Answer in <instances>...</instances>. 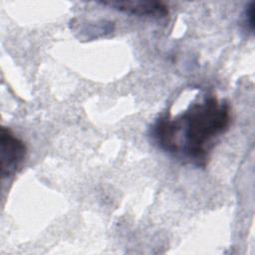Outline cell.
Returning a JSON list of instances; mask_svg holds the SVG:
<instances>
[{
	"mask_svg": "<svg viewBox=\"0 0 255 255\" xmlns=\"http://www.w3.org/2000/svg\"><path fill=\"white\" fill-rule=\"evenodd\" d=\"M230 124L229 103L206 96L174 117H159L151 125L149 136L159 149L181 163L205 167L211 150Z\"/></svg>",
	"mask_w": 255,
	"mask_h": 255,
	"instance_id": "1",
	"label": "cell"
},
{
	"mask_svg": "<svg viewBox=\"0 0 255 255\" xmlns=\"http://www.w3.org/2000/svg\"><path fill=\"white\" fill-rule=\"evenodd\" d=\"M27 153V146L22 139L6 127L0 132V167L2 178L14 176L21 168Z\"/></svg>",
	"mask_w": 255,
	"mask_h": 255,
	"instance_id": "2",
	"label": "cell"
},
{
	"mask_svg": "<svg viewBox=\"0 0 255 255\" xmlns=\"http://www.w3.org/2000/svg\"><path fill=\"white\" fill-rule=\"evenodd\" d=\"M97 3L118 12L137 17L163 19L169 13L168 7L163 2L153 0H110Z\"/></svg>",
	"mask_w": 255,
	"mask_h": 255,
	"instance_id": "3",
	"label": "cell"
},
{
	"mask_svg": "<svg viewBox=\"0 0 255 255\" xmlns=\"http://www.w3.org/2000/svg\"><path fill=\"white\" fill-rule=\"evenodd\" d=\"M254 2H251L244 11V23L251 32L253 31L254 28Z\"/></svg>",
	"mask_w": 255,
	"mask_h": 255,
	"instance_id": "4",
	"label": "cell"
}]
</instances>
